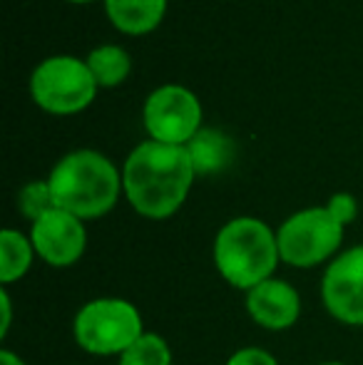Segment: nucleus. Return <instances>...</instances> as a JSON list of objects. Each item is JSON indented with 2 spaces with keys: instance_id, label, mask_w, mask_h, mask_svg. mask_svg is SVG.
Returning a JSON list of instances; mask_svg holds the SVG:
<instances>
[{
  "instance_id": "aec40b11",
  "label": "nucleus",
  "mask_w": 363,
  "mask_h": 365,
  "mask_svg": "<svg viewBox=\"0 0 363 365\" xmlns=\"http://www.w3.org/2000/svg\"><path fill=\"white\" fill-rule=\"evenodd\" d=\"M0 365H25V361L13 351H0Z\"/></svg>"
},
{
  "instance_id": "1a4fd4ad",
  "label": "nucleus",
  "mask_w": 363,
  "mask_h": 365,
  "mask_svg": "<svg viewBox=\"0 0 363 365\" xmlns=\"http://www.w3.org/2000/svg\"><path fill=\"white\" fill-rule=\"evenodd\" d=\"M30 241L35 254L53 269H68L83 259L88 249V231L83 219L65 209H50L30 226Z\"/></svg>"
},
{
  "instance_id": "423d86ee",
  "label": "nucleus",
  "mask_w": 363,
  "mask_h": 365,
  "mask_svg": "<svg viewBox=\"0 0 363 365\" xmlns=\"http://www.w3.org/2000/svg\"><path fill=\"white\" fill-rule=\"evenodd\" d=\"M97 82L88 63L73 55H55L33 70L30 95L50 115H75L95 100Z\"/></svg>"
},
{
  "instance_id": "4be33fe9",
  "label": "nucleus",
  "mask_w": 363,
  "mask_h": 365,
  "mask_svg": "<svg viewBox=\"0 0 363 365\" xmlns=\"http://www.w3.org/2000/svg\"><path fill=\"white\" fill-rule=\"evenodd\" d=\"M70 3H80V5H83V3H92V0H70Z\"/></svg>"
},
{
  "instance_id": "6e6552de",
  "label": "nucleus",
  "mask_w": 363,
  "mask_h": 365,
  "mask_svg": "<svg viewBox=\"0 0 363 365\" xmlns=\"http://www.w3.org/2000/svg\"><path fill=\"white\" fill-rule=\"evenodd\" d=\"M321 301L339 323L363 328V246L344 251L326 266Z\"/></svg>"
},
{
  "instance_id": "ddd939ff",
  "label": "nucleus",
  "mask_w": 363,
  "mask_h": 365,
  "mask_svg": "<svg viewBox=\"0 0 363 365\" xmlns=\"http://www.w3.org/2000/svg\"><path fill=\"white\" fill-rule=\"evenodd\" d=\"M35 256L38 254L30 236L20 234L18 229L0 231V284L10 286L23 279L33 266Z\"/></svg>"
},
{
  "instance_id": "20e7f679",
  "label": "nucleus",
  "mask_w": 363,
  "mask_h": 365,
  "mask_svg": "<svg viewBox=\"0 0 363 365\" xmlns=\"http://www.w3.org/2000/svg\"><path fill=\"white\" fill-rule=\"evenodd\" d=\"M145 333L142 313L125 298H95L73 321L75 343L90 356H122Z\"/></svg>"
},
{
  "instance_id": "7ed1b4c3",
  "label": "nucleus",
  "mask_w": 363,
  "mask_h": 365,
  "mask_svg": "<svg viewBox=\"0 0 363 365\" xmlns=\"http://www.w3.org/2000/svg\"><path fill=\"white\" fill-rule=\"evenodd\" d=\"M214 266L229 286L252 291L254 286L274 279L279 266V241L267 221L237 217L222 226L214 239Z\"/></svg>"
},
{
  "instance_id": "9b49d317",
  "label": "nucleus",
  "mask_w": 363,
  "mask_h": 365,
  "mask_svg": "<svg viewBox=\"0 0 363 365\" xmlns=\"http://www.w3.org/2000/svg\"><path fill=\"white\" fill-rule=\"evenodd\" d=\"M105 10L120 33L147 35L162 23L167 0H105Z\"/></svg>"
},
{
  "instance_id": "f8f14e48",
  "label": "nucleus",
  "mask_w": 363,
  "mask_h": 365,
  "mask_svg": "<svg viewBox=\"0 0 363 365\" xmlns=\"http://www.w3.org/2000/svg\"><path fill=\"white\" fill-rule=\"evenodd\" d=\"M187 152L192 157L194 172L197 177H207V174H217L232 162V140L224 132L217 130H199L197 137L187 145Z\"/></svg>"
},
{
  "instance_id": "4468645a",
  "label": "nucleus",
  "mask_w": 363,
  "mask_h": 365,
  "mask_svg": "<svg viewBox=\"0 0 363 365\" xmlns=\"http://www.w3.org/2000/svg\"><path fill=\"white\" fill-rule=\"evenodd\" d=\"M88 68L95 77L97 87H117L127 80L132 70L130 55L117 45H100L88 55Z\"/></svg>"
},
{
  "instance_id": "412c9836",
  "label": "nucleus",
  "mask_w": 363,
  "mask_h": 365,
  "mask_svg": "<svg viewBox=\"0 0 363 365\" xmlns=\"http://www.w3.org/2000/svg\"><path fill=\"white\" fill-rule=\"evenodd\" d=\"M319 365H346V363H336V361H329V363H319Z\"/></svg>"
},
{
  "instance_id": "9d476101",
  "label": "nucleus",
  "mask_w": 363,
  "mask_h": 365,
  "mask_svg": "<svg viewBox=\"0 0 363 365\" xmlns=\"http://www.w3.org/2000/svg\"><path fill=\"white\" fill-rule=\"evenodd\" d=\"M247 313L259 328L289 331L301 316V296L289 281L269 279L247 291Z\"/></svg>"
},
{
  "instance_id": "f03ea898",
  "label": "nucleus",
  "mask_w": 363,
  "mask_h": 365,
  "mask_svg": "<svg viewBox=\"0 0 363 365\" xmlns=\"http://www.w3.org/2000/svg\"><path fill=\"white\" fill-rule=\"evenodd\" d=\"M55 207L78 219H100L115 209L122 192V174L95 149H78L60 159L48 177Z\"/></svg>"
},
{
  "instance_id": "39448f33",
  "label": "nucleus",
  "mask_w": 363,
  "mask_h": 365,
  "mask_svg": "<svg viewBox=\"0 0 363 365\" xmlns=\"http://www.w3.org/2000/svg\"><path fill=\"white\" fill-rule=\"evenodd\" d=\"M344 229L326 207H311L291 214L276 231L281 264L294 269H314L339 256Z\"/></svg>"
},
{
  "instance_id": "2eb2a0df",
  "label": "nucleus",
  "mask_w": 363,
  "mask_h": 365,
  "mask_svg": "<svg viewBox=\"0 0 363 365\" xmlns=\"http://www.w3.org/2000/svg\"><path fill=\"white\" fill-rule=\"evenodd\" d=\"M120 365H172V351L157 333H142L120 356Z\"/></svg>"
},
{
  "instance_id": "dca6fc26",
  "label": "nucleus",
  "mask_w": 363,
  "mask_h": 365,
  "mask_svg": "<svg viewBox=\"0 0 363 365\" xmlns=\"http://www.w3.org/2000/svg\"><path fill=\"white\" fill-rule=\"evenodd\" d=\"M18 209L25 219L38 221L43 214H48L50 209H55V199H53V189H50V182H30L20 189L18 194Z\"/></svg>"
},
{
  "instance_id": "a211bd4d",
  "label": "nucleus",
  "mask_w": 363,
  "mask_h": 365,
  "mask_svg": "<svg viewBox=\"0 0 363 365\" xmlns=\"http://www.w3.org/2000/svg\"><path fill=\"white\" fill-rule=\"evenodd\" d=\"M227 365H279V361H276L269 351H264V348L249 346V348H239L237 353H232Z\"/></svg>"
},
{
  "instance_id": "6ab92c4d",
  "label": "nucleus",
  "mask_w": 363,
  "mask_h": 365,
  "mask_svg": "<svg viewBox=\"0 0 363 365\" xmlns=\"http://www.w3.org/2000/svg\"><path fill=\"white\" fill-rule=\"evenodd\" d=\"M0 308H3V321H0V336H8L10 331V323H13V301H10V293L8 286L0 289Z\"/></svg>"
},
{
  "instance_id": "f3484780",
  "label": "nucleus",
  "mask_w": 363,
  "mask_h": 365,
  "mask_svg": "<svg viewBox=\"0 0 363 365\" xmlns=\"http://www.w3.org/2000/svg\"><path fill=\"white\" fill-rule=\"evenodd\" d=\"M326 209H329L344 226H349L351 221L359 217V202H356V197H351V194H346V192L334 194V197L329 199V204H326Z\"/></svg>"
},
{
  "instance_id": "f257e3e1",
  "label": "nucleus",
  "mask_w": 363,
  "mask_h": 365,
  "mask_svg": "<svg viewBox=\"0 0 363 365\" xmlns=\"http://www.w3.org/2000/svg\"><path fill=\"white\" fill-rule=\"evenodd\" d=\"M194 177L187 147L147 140L132 149L122 167V194L140 217L170 219L187 202Z\"/></svg>"
},
{
  "instance_id": "0eeeda50",
  "label": "nucleus",
  "mask_w": 363,
  "mask_h": 365,
  "mask_svg": "<svg viewBox=\"0 0 363 365\" xmlns=\"http://www.w3.org/2000/svg\"><path fill=\"white\" fill-rule=\"evenodd\" d=\"M142 120L150 140L187 147L202 130V105L187 87L165 85L147 97Z\"/></svg>"
}]
</instances>
